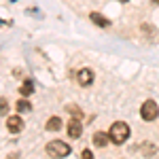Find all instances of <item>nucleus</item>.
I'll return each instance as SVG.
<instances>
[{
	"mask_svg": "<svg viewBox=\"0 0 159 159\" xmlns=\"http://www.w3.org/2000/svg\"><path fill=\"white\" fill-rule=\"evenodd\" d=\"M108 140H110V136L108 134H104V132H96V134H93V144H96V147H106V144H108Z\"/></svg>",
	"mask_w": 159,
	"mask_h": 159,
	"instance_id": "nucleus-7",
	"label": "nucleus"
},
{
	"mask_svg": "<svg viewBox=\"0 0 159 159\" xmlns=\"http://www.w3.org/2000/svg\"><path fill=\"white\" fill-rule=\"evenodd\" d=\"M68 110H70L72 115H76V117H81V108H74V106H68Z\"/></svg>",
	"mask_w": 159,
	"mask_h": 159,
	"instance_id": "nucleus-14",
	"label": "nucleus"
},
{
	"mask_svg": "<svg viewBox=\"0 0 159 159\" xmlns=\"http://www.w3.org/2000/svg\"><path fill=\"white\" fill-rule=\"evenodd\" d=\"M61 125H64V123H61L60 117H49V121H47L45 127H47V132H60Z\"/></svg>",
	"mask_w": 159,
	"mask_h": 159,
	"instance_id": "nucleus-8",
	"label": "nucleus"
},
{
	"mask_svg": "<svg viewBox=\"0 0 159 159\" xmlns=\"http://www.w3.org/2000/svg\"><path fill=\"white\" fill-rule=\"evenodd\" d=\"M151 2H153V4H159V0H151Z\"/></svg>",
	"mask_w": 159,
	"mask_h": 159,
	"instance_id": "nucleus-15",
	"label": "nucleus"
},
{
	"mask_svg": "<svg viewBox=\"0 0 159 159\" xmlns=\"http://www.w3.org/2000/svg\"><path fill=\"white\" fill-rule=\"evenodd\" d=\"M81 159H93V153H91L89 148H83V151H81Z\"/></svg>",
	"mask_w": 159,
	"mask_h": 159,
	"instance_id": "nucleus-12",
	"label": "nucleus"
},
{
	"mask_svg": "<svg viewBox=\"0 0 159 159\" xmlns=\"http://www.w3.org/2000/svg\"><path fill=\"white\" fill-rule=\"evenodd\" d=\"M76 81H79V85H83V87L91 85V83H93V72H91L89 68H81V70L76 72Z\"/></svg>",
	"mask_w": 159,
	"mask_h": 159,
	"instance_id": "nucleus-4",
	"label": "nucleus"
},
{
	"mask_svg": "<svg viewBox=\"0 0 159 159\" xmlns=\"http://www.w3.org/2000/svg\"><path fill=\"white\" fill-rule=\"evenodd\" d=\"M21 127H24V119H21L19 115H15V117H7V129H9V132L17 134V132H21Z\"/></svg>",
	"mask_w": 159,
	"mask_h": 159,
	"instance_id": "nucleus-5",
	"label": "nucleus"
},
{
	"mask_svg": "<svg viewBox=\"0 0 159 159\" xmlns=\"http://www.w3.org/2000/svg\"><path fill=\"white\" fill-rule=\"evenodd\" d=\"M32 91H34V87H32V83H24V85L19 87V93H21V96H25V98H28V96H30Z\"/></svg>",
	"mask_w": 159,
	"mask_h": 159,
	"instance_id": "nucleus-11",
	"label": "nucleus"
},
{
	"mask_svg": "<svg viewBox=\"0 0 159 159\" xmlns=\"http://www.w3.org/2000/svg\"><path fill=\"white\" fill-rule=\"evenodd\" d=\"M17 110H19V115L30 112V110H32V104H30L28 100H19V102H17Z\"/></svg>",
	"mask_w": 159,
	"mask_h": 159,
	"instance_id": "nucleus-10",
	"label": "nucleus"
},
{
	"mask_svg": "<svg viewBox=\"0 0 159 159\" xmlns=\"http://www.w3.org/2000/svg\"><path fill=\"white\" fill-rule=\"evenodd\" d=\"M89 17H91V21H93L96 25H100V28H108L110 25V21L104 17V15H100V13H91Z\"/></svg>",
	"mask_w": 159,
	"mask_h": 159,
	"instance_id": "nucleus-9",
	"label": "nucleus"
},
{
	"mask_svg": "<svg viewBox=\"0 0 159 159\" xmlns=\"http://www.w3.org/2000/svg\"><path fill=\"white\" fill-rule=\"evenodd\" d=\"M45 151H47V155L53 157V159H64V157L70 155V147H68L66 142H61V140H53V142H49Z\"/></svg>",
	"mask_w": 159,
	"mask_h": 159,
	"instance_id": "nucleus-2",
	"label": "nucleus"
},
{
	"mask_svg": "<svg viewBox=\"0 0 159 159\" xmlns=\"http://www.w3.org/2000/svg\"><path fill=\"white\" fill-rule=\"evenodd\" d=\"M159 115V106L155 100H147L144 104H142V108H140V117L144 119V121H155Z\"/></svg>",
	"mask_w": 159,
	"mask_h": 159,
	"instance_id": "nucleus-3",
	"label": "nucleus"
},
{
	"mask_svg": "<svg viewBox=\"0 0 159 159\" xmlns=\"http://www.w3.org/2000/svg\"><path fill=\"white\" fill-rule=\"evenodd\" d=\"M81 134H83V125H81V121L79 119H72V121L68 123V136L70 138H81Z\"/></svg>",
	"mask_w": 159,
	"mask_h": 159,
	"instance_id": "nucleus-6",
	"label": "nucleus"
},
{
	"mask_svg": "<svg viewBox=\"0 0 159 159\" xmlns=\"http://www.w3.org/2000/svg\"><path fill=\"white\" fill-rule=\"evenodd\" d=\"M108 136H110V142H115V144H123V142L129 138V125H127V123H123V121L112 123Z\"/></svg>",
	"mask_w": 159,
	"mask_h": 159,
	"instance_id": "nucleus-1",
	"label": "nucleus"
},
{
	"mask_svg": "<svg viewBox=\"0 0 159 159\" xmlns=\"http://www.w3.org/2000/svg\"><path fill=\"white\" fill-rule=\"evenodd\" d=\"M119 2H127V0H119Z\"/></svg>",
	"mask_w": 159,
	"mask_h": 159,
	"instance_id": "nucleus-16",
	"label": "nucleus"
},
{
	"mask_svg": "<svg viewBox=\"0 0 159 159\" xmlns=\"http://www.w3.org/2000/svg\"><path fill=\"white\" fill-rule=\"evenodd\" d=\"M0 102H2V117L7 119V98H2Z\"/></svg>",
	"mask_w": 159,
	"mask_h": 159,
	"instance_id": "nucleus-13",
	"label": "nucleus"
}]
</instances>
